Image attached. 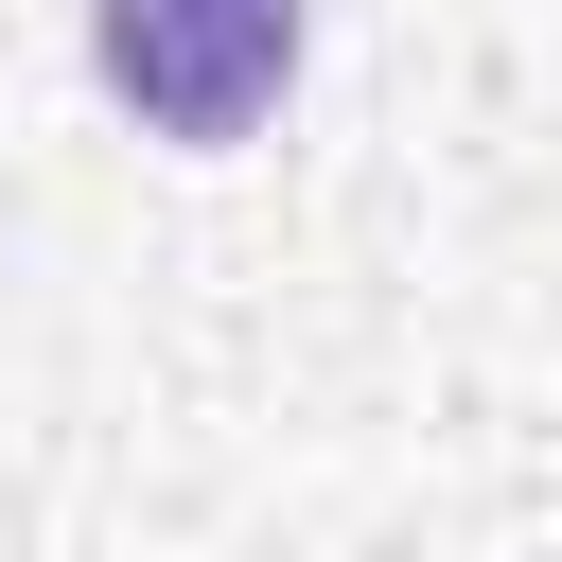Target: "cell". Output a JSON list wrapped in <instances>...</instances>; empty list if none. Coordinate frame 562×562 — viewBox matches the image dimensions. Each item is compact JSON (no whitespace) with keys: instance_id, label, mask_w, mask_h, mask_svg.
Returning <instances> with one entry per match:
<instances>
[{"instance_id":"6da1fadb","label":"cell","mask_w":562,"mask_h":562,"mask_svg":"<svg viewBox=\"0 0 562 562\" xmlns=\"http://www.w3.org/2000/svg\"><path fill=\"white\" fill-rule=\"evenodd\" d=\"M299 53H316V0H88L105 105H123L140 140H176V158L263 140L281 88H299Z\"/></svg>"}]
</instances>
